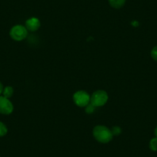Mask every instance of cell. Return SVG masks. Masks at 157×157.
<instances>
[{
	"label": "cell",
	"instance_id": "6da1fadb",
	"mask_svg": "<svg viewBox=\"0 0 157 157\" xmlns=\"http://www.w3.org/2000/svg\"><path fill=\"white\" fill-rule=\"evenodd\" d=\"M93 136L99 143H107L110 142L113 139V133L111 129L105 126H96L93 129Z\"/></svg>",
	"mask_w": 157,
	"mask_h": 157
},
{
	"label": "cell",
	"instance_id": "7c38bea8",
	"mask_svg": "<svg viewBox=\"0 0 157 157\" xmlns=\"http://www.w3.org/2000/svg\"><path fill=\"white\" fill-rule=\"evenodd\" d=\"M111 132H112V133H113V136L120 135L122 132L121 128H120V126H113V129H111Z\"/></svg>",
	"mask_w": 157,
	"mask_h": 157
},
{
	"label": "cell",
	"instance_id": "9a60e30c",
	"mask_svg": "<svg viewBox=\"0 0 157 157\" xmlns=\"http://www.w3.org/2000/svg\"><path fill=\"white\" fill-rule=\"evenodd\" d=\"M3 89H4L3 86H2V82H0V95H1L2 93V91H3Z\"/></svg>",
	"mask_w": 157,
	"mask_h": 157
},
{
	"label": "cell",
	"instance_id": "9c48e42d",
	"mask_svg": "<svg viewBox=\"0 0 157 157\" xmlns=\"http://www.w3.org/2000/svg\"><path fill=\"white\" fill-rule=\"evenodd\" d=\"M149 148L152 151H157V137H154L149 142Z\"/></svg>",
	"mask_w": 157,
	"mask_h": 157
},
{
	"label": "cell",
	"instance_id": "8fae6325",
	"mask_svg": "<svg viewBox=\"0 0 157 157\" xmlns=\"http://www.w3.org/2000/svg\"><path fill=\"white\" fill-rule=\"evenodd\" d=\"M95 109H96V106H95V105H93L91 102H90V103H89L88 105L86 106L85 110H86V113H88V114H92V113H94Z\"/></svg>",
	"mask_w": 157,
	"mask_h": 157
},
{
	"label": "cell",
	"instance_id": "2e32d148",
	"mask_svg": "<svg viewBox=\"0 0 157 157\" xmlns=\"http://www.w3.org/2000/svg\"><path fill=\"white\" fill-rule=\"evenodd\" d=\"M155 136L157 137V127L155 128Z\"/></svg>",
	"mask_w": 157,
	"mask_h": 157
},
{
	"label": "cell",
	"instance_id": "5b68a950",
	"mask_svg": "<svg viewBox=\"0 0 157 157\" xmlns=\"http://www.w3.org/2000/svg\"><path fill=\"white\" fill-rule=\"evenodd\" d=\"M13 111V105L8 98L0 96V114L10 115Z\"/></svg>",
	"mask_w": 157,
	"mask_h": 157
},
{
	"label": "cell",
	"instance_id": "5bb4252c",
	"mask_svg": "<svg viewBox=\"0 0 157 157\" xmlns=\"http://www.w3.org/2000/svg\"><path fill=\"white\" fill-rule=\"evenodd\" d=\"M139 25H140V24H139V22H137V21H132V26L137 27V26H139Z\"/></svg>",
	"mask_w": 157,
	"mask_h": 157
},
{
	"label": "cell",
	"instance_id": "52a82bcc",
	"mask_svg": "<svg viewBox=\"0 0 157 157\" xmlns=\"http://www.w3.org/2000/svg\"><path fill=\"white\" fill-rule=\"evenodd\" d=\"M109 2L113 8L120 9L124 6L126 0H109Z\"/></svg>",
	"mask_w": 157,
	"mask_h": 157
},
{
	"label": "cell",
	"instance_id": "30bf717a",
	"mask_svg": "<svg viewBox=\"0 0 157 157\" xmlns=\"http://www.w3.org/2000/svg\"><path fill=\"white\" fill-rule=\"evenodd\" d=\"M7 132H8V129H7L6 126L3 123L0 122V137L6 135Z\"/></svg>",
	"mask_w": 157,
	"mask_h": 157
},
{
	"label": "cell",
	"instance_id": "7a4b0ae2",
	"mask_svg": "<svg viewBox=\"0 0 157 157\" xmlns=\"http://www.w3.org/2000/svg\"><path fill=\"white\" fill-rule=\"evenodd\" d=\"M108 94L104 90H97L91 96L90 102L96 107H100L105 105L108 101Z\"/></svg>",
	"mask_w": 157,
	"mask_h": 157
},
{
	"label": "cell",
	"instance_id": "8992f818",
	"mask_svg": "<svg viewBox=\"0 0 157 157\" xmlns=\"http://www.w3.org/2000/svg\"><path fill=\"white\" fill-rule=\"evenodd\" d=\"M41 24H40V21L39 19L36 17H33L29 19L25 22V28L27 29L28 31L30 32H35L36 30L39 29Z\"/></svg>",
	"mask_w": 157,
	"mask_h": 157
},
{
	"label": "cell",
	"instance_id": "3957f363",
	"mask_svg": "<svg viewBox=\"0 0 157 157\" xmlns=\"http://www.w3.org/2000/svg\"><path fill=\"white\" fill-rule=\"evenodd\" d=\"M10 36L15 41H22L28 36V30L22 25H16L11 29Z\"/></svg>",
	"mask_w": 157,
	"mask_h": 157
},
{
	"label": "cell",
	"instance_id": "277c9868",
	"mask_svg": "<svg viewBox=\"0 0 157 157\" xmlns=\"http://www.w3.org/2000/svg\"><path fill=\"white\" fill-rule=\"evenodd\" d=\"M91 96L88 93L83 90H79L74 93L73 101L76 105L79 107H86L90 102Z\"/></svg>",
	"mask_w": 157,
	"mask_h": 157
},
{
	"label": "cell",
	"instance_id": "ba28073f",
	"mask_svg": "<svg viewBox=\"0 0 157 157\" xmlns=\"http://www.w3.org/2000/svg\"><path fill=\"white\" fill-rule=\"evenodd\" d=\"M14 93V90L12 86H6L3 89V91H2V96L6 98H8L10 99L12 96L13 95Z\"/></svg>",
	"mask_w": 157,
	"mask_h": 157
},
{
	"label": "cell",
	"instance_id": "4fadbf2b",
	"mask_svg": "<svg viewBox=\"0 0 157 157\" xmlns=\"http://www.w3.org/2000/svg\"><path fill=\"white\" fill-rule=\"evenodd\" d=\"M151 56L155 61H157V46L152 48L151 50Z\"/></svg>",
	"mask_w": 157,
	"mask_h": 157
}]
</instances>
